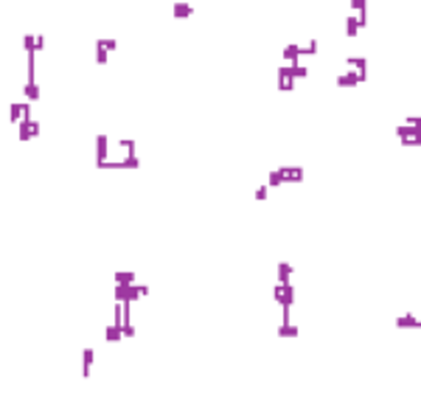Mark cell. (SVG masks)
I'll use <instances>...</instances> for the list:
<instances>
[{
	"mask_svg": "<svg viewBox=\"0 0 421 413\" xmlns=\"http://www.w3.org/2000/svg\"><path fill=\"white\" fill-rule=\"evenodd\" d=\"M300 51H303V57H312V53H317V40H312V43L306 45V48H300Z\"/></svg>",
	"mask_w": 421,
	"mask_h": 413,
	"instance_id": "23",
	"label": "cell"
},
{
	"mask_svg": "<svg viewBox=\"0 0 421 413\" xmlns=\"http://www.w3.org/2000/svg\"><path fill=\"white\" fill-rule=\"evenodd\" d=\"M135 281H138V275L132 270H118L116 273V284H135Z\"/></svg>",
	"mask_w": 421,
	"mask_h": 413,
	"instance_id": "16",
	"label": "cell"
},
{
	"mask_svg": "<svg viewBox=\"0 0 421 413\" xmlns=\"http://www.w3.org/2000/svg\"><path fill=\"white\" fill-rule=\"evenodd\" d=\"M368 79V73L365 70H346V73L337 76V87H354V85H362V82Z\"/></svg>",
	"mask_w": 421,
	"mask_h": 413,
	"instance_id": "3",
	"label": "cell"
},
{
	"mask_svg": "<svg viewBox=\"0 0 421 413\" xmlns=\"http://www.w3.org/2000/svg\"><path fill=\"white\" fill-rule=\"evenodd\" d=\"M267 183H270V189H278V185H284V172L281 169H275V172H270V177H267Z\"/></svg>",
	"mask_w": 421,
	"mask_h": 413,
	"instance_id": "18",
	"label": "cell"
},
{
	"mask_svg": "<svg viewBox=\"0 0 421 413\" xmlns=\"http://www.w3.org/2000/svg\"><path fill=\"white\" fill-rule=\"evenodd\" d=\"M346 62H348V65H351V68H354V70H365V73H368V62H365V59H362V57H348V59H346Z\"/></svg>",
	"mask_w": 421,
	"mask_h": 413,
	"instance_id": "19",
	"label": "cell"
},
{
	"mask_svg": "<svg viewBox=\"0 0 421 413\" xmlns=\"http://www.w3.org/2000/svg\"><path fill=\"white\" fill-rule=\"evenodd\" d=\"M281 172H284L286 183H300L303 180V169H300V166H281Z\"/></svg>",
	"mask_w": 421,
	"mask_h": 413,
	"instance_id": "10",
	"label": "cell"
},
{
	"mask_svg": "<svg viewBox=\"0 0 421 413\" xmlns=\"http://www.w3.org/2000/svg\"><path fill=\"white\" fill-rule=\"evenodd\" d=\"M267 194H270V183H264V185L256 189V200H267Z\"/></svg>",
	"mask_w": 421,
	"mask_h": 413,
	"instance_id": "21",
	"label": "cell"
},
{
	"mask_svg": "<svg viewBox=\"0 0 421 413\" xmlns=\"http://www.w3.org/2000/svg\"><path fill=\"white\" fill-rule=\"evenodd\" d=\"M23 45H26L28 53H37V51H42V45H45V37H42V34H26V37H23Z\"/></svg>",
	"mask_w": 421,
	"mask_h": 413,
	"instance_id": "5",
	"label": "cell"
},
{
	"mask_svg": "<svg viewBox=\"0 0 421 413\" xmlns=\"http://www.w3.org/2000/svg\"><path fill=\"white\" fill-rule=\"evenodd\" d=\"M107 53H110V51H104V48H99V45H95V62H99V65H104V62H107Z\"/></svg>",
	"mask_w": 421,
	"mask_h": 413,
	"instance_id": "22",
	"label": "cell"
},
{
	"mask_svg": "<svg viewBox=\"0 0 421 413\" xmlns=\"http://www.w3.org/2000/svg\"><path fill=\"white\" fill-rule=\"evenodd\" d=\"M273 298L278 301L281 312H284V321H290L292 307H295V284L292 281H278V284L273 287Z\"/></svg>",
	"mask_w": 421,
	"mask_h": 413,
	"instance_id": "1",
	"label": "cell"
},
{
	"mask_svg": "<svg viewBox=\"0 0 421 413\" xmlns=\"http://www.w3.org/2000/svg\"><path fill=\"white\" fill-rule=\"evenodd\" d=\"M124 337V329H121V323H116L112 321L110 326H107V332H104V340L107 343H118V340Z\"/></svg>",
	"mask_w": 421,
	"mask_h": 413,
	"instance_id": "11",
	"label": "cell"
},
{
	"mask_svg": "<svg viewBox=\"0 0 421 413\" xmlns=\"http://www.w3.org/2000/svg\"><path fill=\"white\" fill-rule=\"evenodd\" d=\"M17 133H20V141H31L40 133V121L34 116H26L23 121H17Z\"/></svg>",
	"mask_w": 421,
	"mask_h": 413,
	"instance_id": "2",
	"label": "cell"
},
{
	"mask_svg": "<svg viewBox=\"0 0 421 413\" xmlns=\"http://www.w3.org/2000/svg\"><path fill=\"white\" fill-rule=\"evenodd\" d=\"M292 265L290 261H278V281H292Z\"/></svg>",
	"mask_w": 421,
	"mask_h": 413,
	"instance_id": "17",
	"label": "cell"
},
{
	"mask_svg": "<svg viewBox=\"0 0 421 413\" xmlns=\"http://www.w3.org/2000/svg\"><path fill=\"white\" fill-rule=\"evenodd\" d=\"M93 363H95V351L93 349H82V377H90Z\"/></svg>",
	"mask_w": 421,
	"mask_h": 413,
	"instance_id": "9",
	"label": "cell"
},
{
	"mask_svg": "<svg viewBox=\"0 0 421 413\" xmlns=\"http://www.w3.org/2000/svg\"><path fill=\"white\" fill-rule=\"evenodd\" d=\"M292 85H295L292 68H290V65H281V70H278V87H281V90H292Z\"/></svg>",
	"mask_w": 421,
	"mask_h": 413,
	"instance_id": "4",
	"label": "cell"
},
{
	"mask_svg": "<svg viewBox=\"0 0 421 413\" xmlns=\"http://www.w3.org/2000/svg\"><path fill=\"white\" fill-rule=\"evenodd\" d=\"M359 28H365L362 17L348 14V17H346V37H357V34H359Z\"/></svg>",
	"mask_w": 421,
	"mask_h": 413,
	"instance_id": "7",
	"label": "cell"
},
{
	"mask_svg": "<svg viewBox=\"0 0 421 413\" xmlns=\"http://www.w3.org/2000/svg\"><path fill=\"white\" fill-rule=\"evenodd\" d=\"M396 326L399 329H421V318H416L413 312H401L396 318Z\"/></svg>",
	"mask_w": 421,
	"mask_h": 413,
	"instance_id": "6",
	"label": "cell"
},
{
	"mask_svg": "<svg viewBox=\"0 0 421 413\" xmlns=\"http://www.w3.org/2000/svg\"><path fill=\"white\" fill-rule=\"evenodd\" d=\"M95 45L104 48V51H116V48H118V40H95Z\"/></svg>",
	"mask_w": 421,
	"mask_h": 413,
	"instance_id": "20",
	"label": "cell"
},
{
	"mask_svg": "<svg viewBox=\"0 0 421 413\" xmlns=\"http://www.w3.org/2000/svg\"><path fill=\"white\" fill-rule=\"evenodd\" d=\"M107 143H110V138H107V135H99V138H95V166L107 160Z\"/></svg>",
	"mask_w": 421,
	"mask_h": 413,
	"instance_id": "8",
	"label": "cell"
},
{
	"mask_svg": "<svg viewBox=\"0 0 421 413\" xmlns=\"http://www.w3.org/2000/svg\"><path fill=\"white\" fill-rule=\"evenodd\" d=\"M300 334V326H295L292 321H284L278 326V337H298Z\"/></svg>",
	"mask_w": 421,
	"mask_h": 413,
	"instance_id": "12",
	"label": "cell"
},
{
	"mask_svg": "<svg viewBox=\"0 0 421 413\" xmlns=\"http://www.w3.org/2000/svg\"><path fill=\"white\" fill-rule=\"evenodd\" d=\"M171 14L177 17V20H180V17H191V14H194V6H191V3H174Z\"/></svg>",
	"mask_w": 421,
	"mask_h": 413,
	"instance_id": "14",
	"label": "cell"
},
{
	"mask_svg": "<svg viewBox=\"0 0 421 413\" xmlns=\"http://www.w3.org/2000/svg\"><path fill=\"white\" fill-rule=\"evenodd\" d=\"M300 57H303V51H300V45L290 43L284 48V62H300Z\"/></svg>",
	"mask_w": 421,
	"mask_h": 413,
	"instance_id": "13",
	"label": "cell"
},
{
	"mask_svg": "<svg viewBox=\"0 0 421 413\" xmlns=\"http://www.w3.org/2000/svg\"><path fill=\"white\" fill-rule=\"evenodd\" d=\"M23 93H26L28 101H37V99H40V85H37V79H28L26 87H23Z\"/></svg>",
	"mask_w": 421,
	"mask_h": 413,
	"instance_id": "15",
	"label": "cell"
}]
</instances>
